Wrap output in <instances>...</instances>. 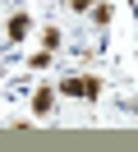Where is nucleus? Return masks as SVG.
<instances>
[{"mask_svg": "<svg viewBox=\"0 0 138 152\" xmlns=\"http://www.w3.org/2000/svg\"><path fill=\"white\" fill-rule=\"evenodd\" d=\"M92 5H97V0H69V10H74V14H92Z\"/></svg>", "mask_w": 138, "mask_h": 152, "instance_id": "6e6552de", "label": "nucleus"}, {"mask_svg": "<svg viewBox=\"0 0 138 152\" xmlns=\"http://www.w3.org/2000/svg\"><path fill=\"white\" fill-rule=\"evenodd\" d=\"M28 32H32V19H28V14H9V23H5V42L9 46H18Z\"/></svg>", "mask_w": 138, "mask_h": 152, "instance_id": "f257e3e1", "label": "nucleus"}, {"mask_svg": "<svg viewBox=\"0 0 138 152\" xmlns=\"http://www.w3.org/2000/svg\"><path fill=\"white\" fill-rule=\"evenodd\" d=\"M28 69H37V74H42V69H51V46H42V51H37V56L28 60Z\"/></svg>", "mask_w": 138, "mask_h": 152, "instance_id": "39448f33", "label": "nucleus"}, {"mask_svg": "<svg viewBox=\"0 0 138 152\" xmlns=\"http://www.w3.org/2000/svg\"><path fill=\"white\" fill-rule=\"evenodd\" d=\"M110 19H115L110 5H106V0H97V5H92V23H97V28H110Z\"/></svg>", "mask_w": 138, "mask_h": 152, "instance_id": "20e7f679", "label": "nucleus"}, {"mask_svg": "<svg viewBox=\"0 0 138 152\" xmlns=\"http://www.w3.org/2000/svg\"><path fill=\"white\" fill-rule=\"evenodd\" d=\"M60 42H64V37H60V28H42V46H51V51H55Z\"/></svg>", "mask_w": 138, "mask_h": 152, "instance_id": "423d86ee", "label": "nucleus"}, {"mask_svg": "<svg viewBox=\"0 0 138 152\" xmlns=\"http://www.w3.org/2000/svg\"><path fill=\"white\" fill-rule=\"evenodd\" d=\"M83 97H88V102H97V97H101V78H97V74H88V92H83Z\"/></svg>", "mask_w": 138, "mask_h": 152, "instance_id": "0eeeda50", "label": "nucleus"}, {"mask_svg": "<svg viewBox=\"0 0 138 152\" xmlns=\"http://www.w3.org/2000/svg\"><path fill=\"white\" fill-rule=\"evenodd\" d=\"M88 92V74H64L60 78V97H83Z\"/></svg>", "mask_w": 138, "mask_h": 152, "instance_id": "7ed1b4c3", "label": "nucleus"}, {"mask_svg": "<svg viewBox=\"0 0 138 152\" xmlns=\"http://www.w3.org/2000/svg\"><path fill=\"white\" fill-rule=\"evenodd\" d=\"M55 97H60V88H37V92H32V115H42V120H46V115H51L55 111Z\"/></svg>", "mask_w": 138, "mask_h": 152, "instance_id": "f03ea898", "label": "nucleus"}]
</instances>
